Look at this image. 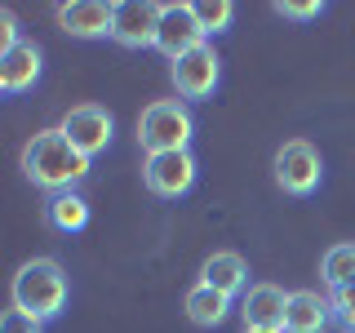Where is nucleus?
I'll use <instances>...</instances> for the list:
<instances>
[{
  "label": "nucleus",
  "instance_id": "nucleus-1",
  "mask_svg": "<svg viewBox=\"0 0 355 333\" xmlns=\"http://www.w3.org/2000/svg\"><path fill=\"white\" fill-rule=\"evenodd\" d=\"M22 173H27V182L62 196L89 173V155L76 151L62 129H40L36 138H27V147H22Z\"/></svg>",
  "mask_w": 355,
  "mask_h": 333
},
{
  "label": "nucleus",
  "instance_id": "nucleus-2",
  "mask_svg": "<svg viewBox=\"0 0 355 333\" xmlns=\"http://www.w3.org/2000/svg\"><path fill=\"white\" fill-rule=\"evenodd\" d=\"M14 307L27 311L31 320H53L67 307V271L58 258H31L14 275Z\"/></svg>",
  "mask_w": 355,
  "mask_h": 333
},
{
  "label": "nucleus",
  "instance_id": "nucleus-3",
  "mask_svg": "<svg viewBox=\"0 0 355 333\" xmlns=\"http://www.w3.org/2000/svg\"><path fill=\"white\" fill-rule=\"evenodd\" d=\"M191 111H187L178 98H160V103L142 107L138 116V147L147 155H160V151H187L191 142Z\"/></svg>",
  "mask_w": 355,
  "mask_h": 333
},
{
  "label": "nucleus",
  "instance_id": "nucleus-4",
  "mask_svg": "<svg viewBox=\"0 0 355 333\" xmlns=\"http://www.w3.org/2000/svg\"><path fill=\"white\" fill-rule=\"evenodd\" d=\"M320 173H324V160H320L315 142L306 138H288L280 151H275V187L288 196H311L320 187Z\"/></svg>",
  "mask_w": 355,
  "mask_h": 333
},
{
  "label": "nucleus",
  "instance_id": "nucleus-5",
  "mask_svg": "<svg viewBox=\"0 0 355 333\" xmlns=\"http://www.w3.org/2000/svg\"><path fill=\"white\" fill-rule=\"evenodd\" d=\"M142 182L151 196L160 200H178L196 187V155L191 151H160L142 160Z\"/></svg>",
  "mask_w": 355,
  "mask_h": 333
},
{
  "label": "nucleus",
  "instance_id": "nucleus-6",
  "mask_svg": "<svg viewBox=\"0 0 355 333\" xmlns=\"http://www.w3.org/2000/svg\"><path fill=\"white\" fill-rule=\"evenodd\" d=\"M67 138H71V147L89 155L94 160L98 151H107L111 147V129H116V120H111V111L107 107H98V103H80V107H71L62 116V125H58Z\"/></svg>",
  "mask_w": 355,
  "mask_h": 333
},
{
  "label": "nucleus",
  "instance_id": "nucleus-7",
  "mask_svg": "<svg viewBox=\"0 0 355 333\" xmlns=\"http://www.w3.org/2000/svg\"><path fill=\"white\" fill-rule=\"evenodd\" d=\"M218 80H222V58H218V49L209 40L173 62V89H178V98H214Z\"/></svg>",
  "mask_w": 355,
  "mask_h": 333
},
{
  "label": "nucleus",
  "instance_id": "nucleus-8",
  "mask_svg": "<svg viewBox=\"0 0 355 333\" xmlns=\"http://www.w3.org/2000/svg\"><path fill=\"white\" fill-rule=\"evenodd\" d=\"M160 9L155 0H120L116 22H111V40L125 49H155V31H160Z\"/></svg>",
  "mask_w": 355,
  "mask_h": 333
},
{
  "label": "nucleus",
  "instance_id": "nucleus-9",
  "mask_svg": "<svg viewBox=\"0 0 355 333\" xmlns=\"http://www.w3.org/2000/svg\"><path fill=\"white\" fill-rule=\"evenodd\" d=\"M200 44H205V31H200L191 5H164L160 9V31H155V49L169 62H178L182 53L200 49Z\"/></svg>",
  "mask_w": 355,
  "mask_h": 333
},
{
  "label": "nucleus",
  "instance_id": "nucleus-10",
  "mask_svg": "<svg viewBox=\"0 0 355 333\" xmlns=\"http://www.w3.org/2000/svg\"><path fill=\"white\" fill-rule=\"evenodd\" d=\"M240 316H244V329H262V333H284V316H288V293L280 284L262 280V284H249L240 302Z\"/></svg>",
  "mask_w": 355,
  "mask_h": 333
},
{
  "label": "nucleus",
  "instance_id": "nucleus-11",
  "mask_svg": "<svg viewBox=\"0 0 355 333\" xmlns=\"http://www.w3.org/2000/svg\"><path fill=\"white\" fill-rule=\"evenodd\" d=\"M111 22H116V5H107V0H67V5H58V27L76 40L111 36Z\"/></svg>",
  "mask_w": 355,
  "mask_h": 333
},
{
  "label": "nucleus",
  "instance_id": "nucleus-12",
  "mask_svg": "<svg viewBox=\"0 0 355 333\" xmlns=\"http://www.w3.org/2000/svg\"><path fill=\"white\" fill-rule=\"evenodd\" d=\"M36 80H40V44L22 40L9 53H0V89H5L9 98L27 94Z\"/></svg>",
  "mask_w": 355,
  "mask_h": 333
},
{
  "label": "nucleus",
  "instance_id": "nucleus-13",
  "mask_svg": "<svg viewBox=\"0 0 355 333\" xmlns=\"http://www.w3.org/2000/svg\"><path fill=\"white\" fill-rule=\"evenodd\" d=\"M200 284L218 289V293H227V298L249 293V262H244L240 253L222 249V253H214V258H205V266H200Z\"/></svg>",
  "mask_w": 355,
  "mask_h": 333
},
{
  "label": "nucleus",
  "instance_id": "nucleus-14",
  "mask_svg": "<svg viewBox=\"0 0 355 333\" xmlns=\"http://www.w3.org/2000/svg\"><path fill=\"white\" fill-rule=\"evenodd\" d=\"M329 311H333V302H324L315 289H297V293H288L284 333H324L329 329Z\"/></svg>",
  "mask_w": 355,
  "mask_h": 333
},
{
  "label": "nucleus",
  "instance_id": "nucleus-15",
  "mask_svg": "<svg viewBox=\"0 0 355 333\" xmlns=\"http://www.w3.org/2000/svg\"><path fill=\"white\" fill-rule=\"evenodd\" d=\"M182 311H187V320H191V325L218 329L222 320H227V311H231V298L218 293V289H209V284H196V289H187Z\"/></svg>",
  "mask_w": 355,
  "mask_h": 333
},
{
  "label": "nucleus",
  "instance_id": "nucleus-16",
  "mask_svg": "<svg viewBox=\"0 0 355 333\" xmlns=\"http://www.w3.org/2000/svg\"><path fill=\"white\" fill-rule=\"evenodd\" d=\"M44 218H49L53 231H62V236H76V231H85V222H89V205H85L76 191H62V196L49 200Z\"/></svg>",
  "mask_w": 355,
  "mask_h": 333
},
{
  "label": "nucleus",
  "instance_id": "nucleus-17",
  "mask_svg": "<svg viewBox=\"0 0 355 333\" xmlns=\"http://www.w3.org/2000/svg\"><path fill=\"white\" fill-rule=\"evenodd\" d=\"M320 280H324L329 289H347L355 284V244H333V249L320 258Z\"/></svg>",
  "mask_w": 355,
  "mask_h": 333
},
{
  "label": "nucleus",
  "instance_id": "nucleus-18",
  "mask_svg": "<svg viewBox=\"0 0 355 333\" xmlns=\"http://www.w3.org/2000/svg\"><path fill=\"white\" fill-rule=\"evenodd\" d=\"M191 14H196L200 31H205V40H209V36H218V31L231 27V18H236V5H231V0H200V5H191Z\"/></svg>",
  "mask_w": 355,
  "mask_h": 333
},
{
  "label": "nucleus",
  "instance_id": "nucleus-19",
  "mask_svg": "<svg viewBox=\"0 0 355 333\" xmlns=\"http://www.w3.org/2000/svg\"><path fill=\"white\" fill-rule=\"evenodd\" d=\"M333 316H338L342 329H355V284L333 289Z\"/></svg>",
  "mask_w": 355,
  "mask_h": 333
},
{
  "label": "nucleus",
  "instance_id": "nucleus-20",
  "mask_svg": "<svg viewBox=\"0 0 355 333\" xmlns=\"http://www.w3.org/2000/svg\"><path fill=\"white\" fill-rule=\"evenodd\" d=\"M0 333H40V320H31L27 311L9 307V311H5V320H0Z\"/></svg>",
  "mask_w": 355,
  "mask_h": 333
},
{
  "label": "nucleus",
  "instance_id": "nucleus-21",
  "mask_svg": "<svg viewBox=\"0 0 355 333\" xmlns=\"http://www.w3.org/2000/svg\"><path fill=\"white\" fill-rule=\"evenodd\" d=\"M320 0H280L275 5V14H284V18H320Z\"/></svg>",
  "mask_w": 355,
  "mask_h": 333
},
{
  "label": "nucleus",
  "instance_id": "nucleus-22",
  "mask_svg": "<svg viewBox=\"0 0 355 333\" xmlns=\"http://www.w3.org/2000/svg\"><path fill=\"white\" fill-rule=\"evenodd\" d=\"M14 44H22V40H18V27H14V14L5 9V14H0V53H9Z\"/></svg>",
  "mask_w": 355,
  "mask_h": 333
},
{
  "label": "nucleus",
  "instance_id": "nucleus-23",
  "mask_svg": "<svg viewBox=\"0 0 355 333\" xmlns=\"http://www.w3.org/2000/svg\"><path fill=\"white\" fill-rule=\"evenodd\" d=\"M244 333H262V329H244Z\"/></svg>",
  "mask_w": 355,
  "mask_h": 333
}]
</instances>
